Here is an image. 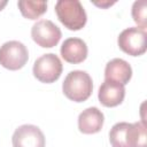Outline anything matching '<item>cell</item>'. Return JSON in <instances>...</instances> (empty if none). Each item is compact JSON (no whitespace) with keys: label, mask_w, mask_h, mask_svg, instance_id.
I'll return each mask as SVG.
<instances>
[{"label":"cell","mask_w":147,"mask_h":147,"mask_svg":"<svg viewBox=\"0 0 147 147\" xmlns=\"http://www.w3.org/2000/svg\"><path fill=\"white\" fill-rule=\"evenodd\" d=\"M113 147H147L146 126L141 122L116 123L109 132Z\"/></svg>","instance_id":"cell-1"},{"label":"cell","mask_w":147,"mask_h":147,"mask_svg":"<svg viewBox=\"0 0 147 147\" xmlns=\"http://www.w3.org/2000/svg\"><path fill=\"white\" fill-rule=\"evenodd\" d=\"M62 91L64 95L75 102L86 101L93 91V82L91 76L83 70L70 71L63 80Z\"/></svg>","instance_id":"cell-2"},{"label":"cell","mask_w":147,"mask_h":147,"mask_svg":"<svg viewBox=\"0 0 147 147\" xmlns=\"http://www.w3.org/2000/svg\"><path fill=\"white\" fill-rule=\"evenodd\" d=\"M55 13L59 21L72 31L83 29L87 22L86 11L78 0H59L55 3Z\"/></svg>","instance_id":"cell-3"},{"label":"cell","mask_w":147,"mask_h":147,"mask_svg":"<svg viewBox=\"0 0 147 147\" xmlns=\"http://www.w3.org/2000/svg\"><path fill=\"white\" fill-rule=\"evenodd\" d=\"M62 62L54 53H47L41 55L34 61L32 72L33 76L41 83H54L62 74Z\"/></svg>","instance_id":"cell-4"},{"label":"cell","mask_w":147,"mask_h":147,"mask_svg":"<svg viewBox=\"0 0 147 147\" xmlns=\"http://www.w3.org/2000/svg\"><path fill=\"white\" fill-rule=\"evenodd\" d=\"M117 44L124 53L131 56H140L147 49L146 31L138 26L127 28L119 33Z\"/></svg>","instance_id":"cell-5"},{"label":"cell","mask_w":147,"mask_h":147,"mask_svg":"<svg viewBox=\"0 0 147 147\" xmlns=\"http://www.w3.org/2000/svg\"><path fill=\"white\" fill-rule=\"evenodd\" d=\"M28 59V48L21 41L10 40L0 47V64L8 70H18L23 68Z\"/></svg>","instance_id":"cell-6"},{"label":"cell","mask_w":147,"mask_h":147,"mask_svg":"<svg viewBox=\"0 0 147 147\" xmlns=\"http://www.w3.org/2000/svg\"><path fill=\"white\" fill-rule=\"evenodd\" d=\"M31 37L33 41L44 48L56 46L62 37L60 28L49 20H40L31 28Z\"/></svg>","instance_id":"cell-7"},{"label":"cell","mask_w":147,"mask_h":147,"mask_svg":"<svg viewBox=\"0 0 147 147\" xmlns=\"http://www.w3.org/2000/svg\"><path fill=\"white\" fill-rule=\"evenodd\" d=\"M14 147H45V136L42 131L32 124L18 126L11 138Z\"/></svg>","instance_id":"cell-8"},{"label":"cell","mask_w":147,"mask_h":147,"mask_svg":"<svg viewBox=\"0 0 147 147\" xmlns=\"http://www.w3.org/2000/svg\"><path fill=\"white\" fill-rule=\"evenodd\" d=\"M98 98L105 107H116L121 105L125 98V87L119 83L105 79L99 87Z\"/></svg>","instance_id":"cell-9"},{"label":"cell","mask_w":147,"mask_h":147,"mask_svg":"<svg viewBox=\"0 0 147 147\" xmlns=\"http://www.w3.org/2000/svg\"><path fill=\"white\" fill-rule=\"evenodd\" d=\"M103 122L102 111L96 107H88L78 116V129L84 134H94L102 129Z\"/></svg>","instance_id":"cell-10"},{"label":"cell","mask_w":147,"mask_h":147,"mask_svg":"<svg viewBox=\"0 0 147 147\" xmlns=\"http://www.w3.org/2000/svg\"><path fill=\"white\" fill-rule=\"evenodd\" d=\"M61 56L68 63L77 64L82 63L87 57V46L86 42L80 38H68L63 41L61 46Z\"/></svg>","instance_id":"cell-11"},{"label":"cell","mask_w":147,"mask_h":147,"mask_svg":"<svg viewBox=\"0 0 147 147\" xmlns=\"http://www.w3.org/2000/svg\"><path fill=\"white\" fill-rule=\"evenodd\" d=\"M132 77L131 65L123 59L110 60L105 68V79L125 85Z\"/></svg>","instance_id":"cell-12"},{"label":"cell","mask_w":147,"mask_h":147,"mask_svg":"<svg viewBox=\"0 0 147 147\" xmlns=\"http://www.w3.org/2000/svg\"><path fill=\"white\" fill-rule=\"evenodd\" d=\"M21 14L29 20H37L47 10L46 1H31V0H21L17 2Z\"/></svg>","instance_id":"cell-13"},{"label":"cell","mask_w":147,"mask_h":147,"mask_svg":"<svg viewBox=\"0 0 147 147\" xmlns=\"http://www.w3.org/2000/svg\"><path fill=\"white\" fill-rule=\"evenodd\" d=\"M147 2L145 0L136 1L132 6V18L138 24V28L146 31L147 28Z\"/></svg>","instance_id":"cell-14"},{"label":"cell","mask_w":147,"mask_h":147,"mask_svg":"<svg viewBox=\"0 0 147 147\" xmlns=\"http://www.w3.org/2000/svg\"><path fill=\"white\" fill-rule=\"evenodd\" d=\"M96 6H100V7H107V6H111L114 5L115 2H107V3H99V2H94Z\"/></svg>","instance_id":"cell-15"},{"label":"cell","mask_w":147,"mask_h":147,"mask_svg":"<svg viewBox=\"0 0 147 147\" xmlns=\"http://www.w3.org/2000/svg\"><path fill=\"white\" fill-rule=\"evenodd\" d=\"M6 5H7V0H0V10H2Z\"/></svg>","instance_id":"cell-16"}]
</instances>
